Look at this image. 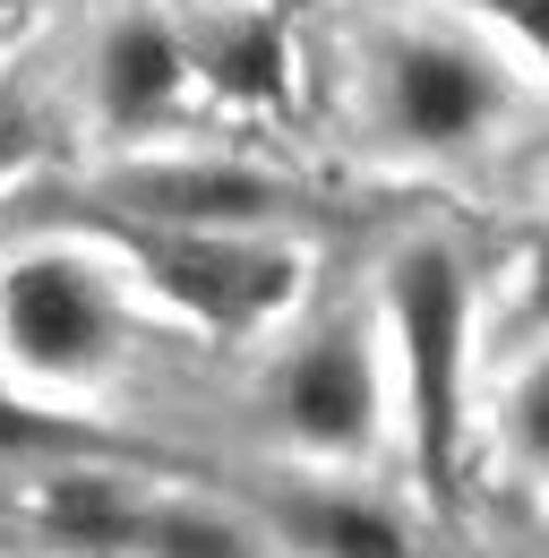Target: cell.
<instances>
[{"mask_svg": "<svg viewBox=\"0 0 549 558\" xmlns=\"http://www.w3.org/2000/svg\"><path fill=\"white\" fill-rule=\"evenodd\" d=\"M507 429H515V447H524V464L549 473V352L515 378V396H507Z\"/></svg>", "mask_w": 549, "mask_h": 558, "instance_id": "obj_10", "label": "cell"}, {"mask_svg": "<svg viewBox=\"0 0 549 558\" xmlns=\"http://www.w3.org/2000/svg\"><path fill=\"white\" fill-rule=\"evenodd\" d=\"M387 318H395V344H404L420 473L447 489L455 482V438H464V267L447 250L412 241L387 276Z\"/></svg>", "mask_w": 549, "mask_h": 558, "instance_id": "obj_1", "label": "cell"}, {"mask_svg": "<svg viewBox=\"0 0 549 558\" xmlns=\"http://www.w3.org/2000/svg\"><path fill=\"white\" fill-rule=\"evenodd\" d=\"M292 542L318 558H412L404 524L387 515V507H352V498H301L292 515Z\"/></svg>", "mask_w": 549, "mask_h": 558, "instance_id": "obj_9", "label": "cell"}, {"mask_svg": "<svg viewBox=\"0 0 549 558\" xmlns=\"http://www.w3.org/2000/svg\"><path fill=\"white\" fill-rule=\"evenodd\" d=\"M181 77H190V44H181L163 17L130 9V17L103 35V61H95V86H103V121H112V130H146L155 112H172Z\"/></svg>", "mask_w": 549, "mask_h": 558, "instance_id": "obj_7", "label": "cell"}, {"mask_svg": "<svg viewBox=\"0 0 549 558\" xmlns=\"http://www.w3.org/2000/svg\"><path fill=\"white\" fill-rule=\"evenodd\" d=\"M198 70L223 95H241V104H274L283 95V35H274V17H258V9H215L206 35H198Z\"/></svg>", "mask_w": 549, "mask_h": 558, "instance_id": "obj_8", "label": "cell"}, {"mask_svg": "<svg viewBox=\"0 0 549 558\" xmlns=\"http://www.w3.org/2000/svg\"><path fill=\"white\" fill-rule=\"evenodd\" d=\"M26 155H35V121H26L17 104H0V181H9Z\"/></svg>", "mask_w": 549, "mask_h": 558, "instance_id": "obj_13", "label": "cell"}, {"mask_svg": "<svg viewBox=\"0 0 549 558\" xmlns=\"http://www.w3.org/2000/svg\"><path fill=\"white\" fill-rule=\"evenodd\" d=\"M69 438H77L69 421H35L17 404H0V447H69Z\"/></svg>", "mask_w": 549, "mask_h": 558, "instance_id": "obj_11", "label": "cell"}, {"mask_svg": "<svg viewBox=\"0 0 549 558\" xmlns=\"http://www.w3.org/2000/svg\"><path fill=\"white\" fill-rule=\"evenodd\" d=\"M507 112V77L455 35H395L378 52V121L420 155H455Z\"/></svg>", "mask_w": 549, "mask_h": 558, "instance_id": "obj_4", "label": "cell"}, {"mask_svg": "<svg viewBox=\"0 0 549 558\" xmlns=\"http://www.w3.org/2000/svg\"><path fill=\"white\" fill-rule=\"evenodd\" d=\"M283 421H292V438H309V447H369V429H378V361L369 344L352 336V327H327L318 344L292 352V369H283Z\"/></svg>", "mask_w": 549, "mask_h": 558, "instance_id": "obj_5", "label": "cell"}, {"mask_svg": "<svg viewBox=\"0 0 549 558\" xmlns=\"http://www.w3.org/2000/svg\"><path fill=\"white\" fill-rule=\"evenodd\" d=\"M112 292L86 258L69 250H35L0 276V352L35 378H95L112 361Z\"/></svg>", "mask_w": 549, "mask_h": 558, "instance_id": "obj_3", "label": "cell"}, {"mask_svg": "<svg viewBox=\"0 0 549 558\" xmlns=\"http://www.w3.org/2000/svg\"><path fill=\"white\" fill-rule=\"evenodd\" d=\"M121 241L146 258V276L163 283L190 318L223 327V336L267 327L274 310L292 301V283H301V258H292V250L241 241V232H223V223H121Z\"/></svg>", "mask_w": 549, "mask_h": 558, "instance_id": "obj_2", "label": "cell"}, {"mask_svg": "<svg viewBox=\"0 0 549 558\" xmlns=\"http://www.w3.org/2000/svg\"><path fill=\"white\" fill-rule=\"evenodd\" d=\"M121 198L146 207V223H223V232H241V223H258L274 215L292 190L267 181V172H206V163H146L121 181Z\"/></svg>", "mask_w": 549, "mask_h": 558, "instance_id": "obj_6", "label": "cell"}, {"mask_svg": "<svg viewBox=\"0 0 549 558\" xmlns=\"http://www.w3.org/2000/svg\"><path fill=\"white\" fill-rule=\"evenodd\" d=\"M26 9H35V0H0V26H17V17H26Z\"/></svg>", "mask_w": 549, "mask_h": 558, "instance_id": "obj_14", "label": "cell"}, {"mask_svg": "<svg viewBox=\"0 0 549 558\" xmlns=\"http://www.w3.org/2000/svg\"><path fill=\"white\" fill-rule=\"evenodd\" d=\"M480 9H498V17H507V26L549 61V0H480Z\"/></svg>", "mask_w": 549, "mask_h": 558, "instance_id": "obj_12", "label": "cell"}]
</instances>
